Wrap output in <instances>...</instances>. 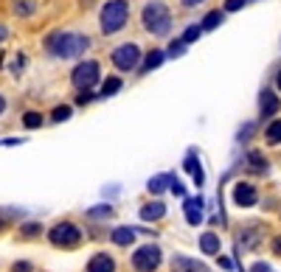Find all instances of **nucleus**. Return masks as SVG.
<instances>
[{"instance_id":"f257e3e1","label":"nucleus","mask_w":281,"mask_h":272,"mask_svg":"<svg viewBox=\"0 0 281 272\" xmlns=\"http://www.w3.org/2000/svg\"><path fill=\"white\" fill-rule=\"evenodd\" d=\"M88 48L90 37L73 34V31H56V34H48V39H45V51L56 59H79Z\"/></svg>"},{"instance_id":"f03ea898","label":"nucleus","mask_w":281,"mask_h":272,"mask_svg":"<svg viewBox=\"0 0 281 272\" xmlns=\"http://www.w3.org/2000/svg\"><path fill=\"white\" fill-rule=\"evenodd\" d=\"M130 20V3L127 0H107L98 11V28L101 34H118Z\"/></svg>"},{"instance_id":"7ed1b4c3","label":"nucleus","mask_w":281,"mask_h":272,"mask_svg":"<svg viewBox=\"0 0 281 272\" xmlns=\"http://www.w3.org/2000/svg\"><path fill=\"white\" fill-rule=\"evenodd\" d=\"M140 26L155 37H166L169 28H172V11H169V6L160 3V0L146 3L143 11H140Z\"/></svg>"},{"instance_id":"20e7f679","label":"nucleus","mask_w":281,"mask_h":272,"mask_svg":"<svg viewBox=\"0 0 281 272\" xmlns=\"http://www.w3.org/2000/svg\"><path fill=\"white\" fill-rule=\"evenodd\" d=\"M82 230L73 225V222H56L51 230H48V241L53 247H62V250H73V247L82 244Z\"/></svg>"},{"instance_id":"39448f33","label":"nucleus","mask_w":281,"mask_h":272,"mask_svg":"<svg viewBox=\"0 0 281 272\" xmlns=\"http://www.w3.org/2000/svg\"><path fill=\"white\" fill-rule=\"evenodd\" d=\"M98 79H101V68H98L96 59H85L79 62L76 68H73V73H70V81H73V87L79 90H93L98 84Z\"/></svg>"},{"instance_id":"423d86ee","label":"nucleus","mask_w":281,"mask_h":272,"mask_svg":"<svg viewBox=\"0 0 281 272\" xmlns=\"http://www.w3.org/2000/svg\"><path fill=\"white\" fill-rule=\"evenodd\" d=\"M130 264H132L135 272H155L160 264H163V253H160L158 244H143L132 253Z\"/></svg>"},{"instance_id":"0eeeda50","label":"nucleus","mask_w":281,"mask_h":272,"mask_svg":"<svg viewBox=\"0 0 281 272\" xmlns=\"http://www.w3.org/2000/svg\"><path fill=\"white\" fill-rule=\"evenodd\" d=\"M110 62H113L121 73H130V71H135V68H138L140 48L135 42H124V45H118V48L110 53Z\"/></svg>"},{"instance_id":"6e6552de","label":"nucleus","mask_w":281,"mask_h":272,"mask_svg":"<svg viewBox=\"0 0 281 272\" xmlns=\"http://www.w3.org/2000/svg\"><path fill=\"white\" fill-rule=\"evenodd\" d=\"M256 202H259V194L250 183H236L234 185V205L239 208H253Z\"/></svg>"},{"instance_id":"1a4fd4ad","label":"nucleus","mask_w":281,"mask_h":272,"mask_svg":"<svg viewBox=\"0 0 281 272\" xmlns=\"http://www.w3.org/2000/svg\"><path fill=\"white\" fill-rule=\"evenodd\" d=\"M115 258L110 253H93L90 261L85 264V272H115Z\"/></svg>"},{"instance_id":"9d476101","label":"nucleus","mask_w":281,"mask_h":272,"mask_svg":"<svg viewBox=\"0 0 281 272\" xmlns=\"http://www.w3.org/2000/svg\"><path fill=\"white\" fill-rule=\"evenodd\" d=\"M279 107H281L279 96H276L270 87H264L262 96H259V115H262V118H273V115L279 113Z\"/></svg>"},{"instance_id":"9b49d317","label":"nucleus","mask_w":281,"mask_h":272,"mask_svg":"<svg viewBox=\"0 0 281 272\" xmlns=\"http://www.w3.org/2000/svg\"><path fill=\"white\" fill-rule=\"evenodd\" d=\"M183 211H186V222L191 225V228H197L202 222V196H191V199L183 202Z\"/></svg>"},{"instance_id":"f8f14e48","label":"nucleus","mask_w":281,"mask_h":272,"mask_svg":"<svg viewBox=\"0 0 281 272\" xmlns=\"http://www.w3.org/2000/svg\"><path fill=\"white\" fill-rule=\"evenodd\" d=\"M172 272H205L197 258H188V255H175L172 258Z\"/></svg>"},{"instance_id":"ddd939ff","label":"nucleus","mask_w":281,"mask_h":272,"mask_svg":"<svg viewBox=\"0 0 281 272\" xmlns=\"http://www.w3.org/2000/svg\"><path fill=\"white\" fill-rule=\"evenodd\" d=\"M262 225L259 222H250V225H245V230H242V236H239V244L245 247V250H253L256 244H259V238H262Z\"/></svg>"},{"instance_id":"4468645a","label":"nucleus","mask_w":281,"mask_h":272,"mask_svg":"<svg viewBox=\"0 0 281 272\" xmlns=\"http://www.w3.org/2000/svg\"><path fill=\"white\" fill-rule=\"evenodd\" d=\"M166 216V205L163 202H146L143 208H140V219L143 222H158Z\"/></svg>"},{"instance_id":"2eb2a0df","label":"nucleus","mask_w":281,"mask_h":272,"mask_svg":"<svg viewBox=\"0 0 281 272\" xmlns=\"http://www.w3.org/2000/svg\"><path fill=\"white\" fill-rule=\"evenodd\" d=\"M135 236H138V233H135L132 228H115L113 233H110V241L118 244V247H130L132 241H135Z\"/></svg>"},{"instance_id":"dca6fc26","label":"nucleus","mask_w":281,"mask_h":272,"mask_svg":"<svg viewBox=\"0 0 281 272\" xmlns=\"http://www.w3.org/2000/svg\"><path fill=\"white\" fill-rule=\"evenodd\" d=\"M247 168L253 171V174H267V160H264V155L262 152H256V149H250L247 152Z\"/></svg>"},{"instance_id":"f3484780","label":"nucleus","mask_w":281,"mask_h":272,"mask_svg":"<svg viewBox=\"0 0 281 272\" xmlns=\"http://www.w3.org/2000/svg\"><path fill=\"white\" fill-rule=\"evenodd\" d=\"M200 250L205 255H220V236H217V233H202L200 236Z\"/></svg>"},{"instance_id":"a211bd4d","label":"nucleus","mask_w":281,"mask_h":272,"mask_svg":"<svg viewBox=\"0 0 281 272\" xmlns=\"http://www.w3.org/2000/svg\"><path fill=\"white\" fill-rule=\"evenodd\" d=\"M163 59H166V53L163 51H149L146 53V59H143V65H140V73H149V71H155V68H160Z\"/></svg>"},{"instance_id":"6ab92c4d","label":"nucleus","mask_w":281,"mask_h":272,"mask_svg":"<svg viewBox=\"0 0 281 272\" xmlns=\"http://www.w3.org/2000/svg\"><path fill=\"white\" fill-rule=\"evenodd\" d=\"M169 183H172V174H158V177H152V180H149L146 188H149L152 196H158V194H163L169 188Z\"/></svg>"},{"instance_id":"aec40b11","label":"nucleus","mask_w":281,"mask_h":272,"mask_svg":"<svg viewBox=\"0 0 281 272\" xmlns=\"http://www.w3.org/2000/svg\"><path fill=\"white\" fill-rule=\"evenodd\" d=\"M264 141L270 143V146H279L281 143V118L267 123V129H264Z\"/></svg>"},{"instance_id":"412c9836","label":"nucleus","mask_w":281,"mask_h":272,"mask_svg":"<svg viewBox=\"0 0 281 272\" xmlns=\"http://www.w3.org/2000/svg\"><path fill=\"white\" fill-rule=\"evenodd\" d=\"M34 11H37L34 0H14V14H17V17H31Z\"/></svg>"},{"instance_id":"4be33fe9","label":"nucleus","mask_w":281,"mask_h":272,"mask_svg":"<svg viewBox=\"0 0 281 272\" xmlns=\"http://www.w3.org/2000/svg\"><path fill=\"white\" fill-rule=\"evenodd\" d=\"M222 17H225L222 11H208V14H205V20L200 23V28H202V31H214V28L222 23Z\"/></svg>"},{"instance_id":"5701e85b","label":"nucleus","mask_w":281,"mask_h":272,"mask_svg":"<svg viewBox=\"0 0 281 272\" xmlns=\"http://www.w3.org/2000/svg\"><path fill=\"white\" fill-rule=\"evenodd\" d=\"M43 113H34V110H28L26 115H23V126H26V129H40V126H43Z\"/></svg>"},{"instance_id":"b1692460","label":"nucleus","mask_w":281,"mask_h":272,"mask_svg":"<svg viewBox=\"0 0 281 272\" xmlns=\"http://www.w3.org/2000/svg\"><path fill=\"white\" fill-rule=\"evenodd\" d=\"M43 233V225L40 222H26V225H20V238H37Z\"/></svg>"},{"instance_id":"393cba45","label":"nucleus","mask_w":281,"mask_h":272,"mask_svg":"<svg viewBox=\"0 0 281 272\" xmlns=\"http://www.w3.org/2000/svg\"><path fill=\"white\" fill-rule=\"evenodd\" d=\"M118 90H121V79H118V76H110V79H107L104 84H101V96L110 98V96H115Z\"/></svg>"},{"instance_id":"a878e982","label":"nucleus","mask_w":281,"mask_h":272,"mask_svg":"<svg viewBox=\"0 0 281 272\" xmlns=\"http://www.w3.org/2000/svg\"><path fill=\"white\" fill-rule=\"evenodd\" d=\"M113 216V205H96L88 211V219H110Z\"/></svg>"},{"instance_id":"bb28decb","label":"nucleus","mask_w":281,"mask_h":272,"mask_svg":"<svg viewBox=\"0 0 281 272\" xmlns=\"http://www.w3.org/2000/svg\"><path fill=\"white\" fill-rule=\"evenodd\" d=\"M70 113H73V110H70L68 104H59V107H53V113H51V121H53V123H62V121H68V118H70Z\"/></svg>"},{"instance_id":"cd10ccee","label":"nucleus","mask_w":281,"mask_h":272,"mask_svg":"<svg viewBox=\"0 0 281 272\" xmlns=\"http://www.w3.org/2000/svg\"><path fill=\"white\" fill-rule=\"evenodd\" d=\"M200 34H202L200 26H188V28H186V34L180 37V39H183L186 45H191V42H197V39H200Z\"/></svg>"},{"instance_id":"c85d7f7f","label":"nucleus","mask_w":281,"mask_h":272,"mask_svg":"<svg viewBox=\"0 0 281 272\" xmlns=\"http://www.w3.org/2000/svg\"><path fill=\"white\" fill-rule=\"evenodd\" d=\"M183 51H186V42L183 39H172V45H169V56H183Z\"/></svg>"},{"instance_id":"c756f323","label":"nucleus","mask_w":281,"mask_h":272,"mask_svg":"<svg viewBox=\"0 0 281 272\" xmlns=\"http://www.w3.org/2000/svg\"><path fill=\"white\" fill-rule=\"evenodd\" d=\"M26 68V53H17L14 59H11V73H20Z\"/></svg>"},{"instance_id":"7c9ffc66","label":"nucleus","mask_w":281,"mask_h":272,"mask_svg":"<svg viewBox=\"0 0 281 272\" xmlns=\"http://www.w3.org/2000/svg\"><path fill=\"white\" fill-rule=\"evenodd\" d=\"M9 272H34V264L31 261H17V264H11Z\"/></svg>"},{"instance_id":"2f4dec72","label":"nucleus","mask_w":281,"mask_h":272,"mask_svg":"<svg viewBox=\"0 0 281 272\" xmlns=\"http://www.w3.org/2000/svg\"><path fill=\"white\" fill-rule=\"evenodd\" d=\"M90 101H93V93H90V90H82L79 96H76V104H79V107L90 104Z\"/></svg>"},{"instance_id":"473e14b6","label":"nucleus","mask_w":281,"mask_h":272,"mask_svg":"<svg viewBox=\"0 0 281 272\" xmlns=\"http://www.w3.org/2000/svg\"><path fill=\"white\" fill-rule=\"evenodd\" d=\"M169 188H172V194H177V196H186V188H183V183H180V180H175V177H172V183H169Z\"/></svg>"},{"instance_id":"72a5a7b5","label":"nucleus","mask_w":281,"mask_h":272,"mask_svg":"<svg viewBox=\"0 0 281 272\" xmlns=\"http://www.w3.org/2000/svg\"><path fill=\"white\" fill-rule=\"evenodd\" d=\"M245 6V0H225V11H239Z\"/></svg>"},{"instance_id":"f704fd0d","label":"nucleus","mask_w":281,"mask_h":272,"mask_svg":"<svg viewBox=\"0 0 281 272\" xmlns=\"http://www.w3.org/2000/svg\"><path fill=\"white\" fill-rule=\"evenodd\" d=\"M250 135H253V123H247V126H245V132H239V141H247Z\"/></svg>"},{"instance_id":"c9c22d12","label":"nucleus","mask_w":281,"mask_h":272,"mask_svg":"<svg viewBox=\"0 0 281 272\" xmlns=\"http://www.w3.org/2000/svg\"><path fill=\"white\" fill-rule=\"evenodd\" d=\"M250 272H270V267H267L264 261H256V264H253V270H250Z\"/></svg>"},{"instance_id":"e433bc0d","label":"nucleus","mask_w":281,"mask_h":272,"mask_svg":"<svg viewBox=\"0 0 281 272\" xmlns=\"http://www.w3.org/2000/svg\"><path fill=\"white\" fill-rule=\"evenodd\" d=\"M273 253H276V255H281V236H276V238H273Z\"/></svg>"},{"instance_id":"4c0bfd02","label":"nucleus","mask_w":281,"mask_h":272,"mask_svg":"<svg viewBox=\"0 0 281 272\" xmlns=\"http://www.w3.org/2000/svg\"><path fill=\"white\" fill-rule=\"evenodd\" d=\"M6 39H9V28L0 26V42H6Z\"/></svg>"},{"instance_id":"58836bf2","label":"nucleus","mask_w":281,"mask_h":272,"mask_svg":"<svg viewBox=\"0 0 281 272\" xmlns=\"http://www.w3.org/2000/svg\"><path fill=\"white\" fill-rule=\"evenodd\" d=\"M180 3H183L186 9H191V6H197V3H202V0H180Z\"/></svg>"},{"instance_id":"ea45409f","label":"nucleus","mask_w":281,"mask_h":272,"mask_svg":"<svg viewBox=\"0 0 281 272\" xmlns=\"http://www.w3.org/2000/svg\"><path fill=\"white\" fill-rule=\"evenodd\" d=\"M220 267H222V270H231V267H234V264H231L228 258H220Z\"/></svg>"},{"instance_id":"a19ab883","label":"nucleus","mask_w":281,"mask_h":272,"mask_svg":"<svg viewBox=\"0 0 281 272\" xmlns=\"http://www.w3.org/2000/svg\"><path fill=\"white\" fill-rule=\"evenodd\" d=\"M6 113V98H3V93H0V115Z\"/></svg>"},{"instance_id":"79ce46f5","label":"nucleus","mask_w":281,"mask_h":272,"mask_svg":"<svg viewBox=\"0 0 281 272\" xmlns=\"http://www.w3.org/2000/svg\"><path fill=\"white\" fill-rule=\"evenodd\" d=\"M3 228H6V213L0 211V230H3Z\"/></svg>"},{"instance_id":"37998d69","label":"nucleus","mask_w":281,"mask_h":272,"mask_svg":"<svg viewBox=\"0 0 281 272\" xmlns=\"http://www.w3.org/2000/svg\"><path fill=\"white\" fill-rule=\"evenodd\" d=\"M276 87H279V90H281V71H279V73H276Z\"/></svg>"}]
</instances>
